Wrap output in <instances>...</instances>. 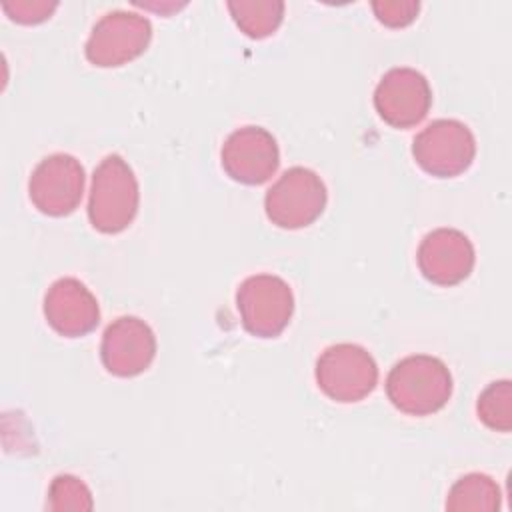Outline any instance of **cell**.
Returning a JSON list of instances; mask_svg holds the SVG:
<instances>
[{
  "mask_svg": "<svg viewBox=\"0 0 512 512\" xmlns=\"http://www.w3.org/2000/svg\"><path fill=\"white\" fill-rule=\"evenodd\" d=\"M322 178L304 166L288 168L266 192L264 210L272 224L288 230L310 226L326 208Z\"/></svg>",
  "mask_w": 512,
  "mask_h": 512,
  "instance_id": "3",
  "label": "cell"
},
{
  "mask_svg": "<svg viewBox=\"0 0 512 512\" xmlns=\"http://www.w3.org/2000/svg\"><path fill=\"white\" fill-rule=\"evenodd\" d=\"M418 268L422 276L438 286H454L470 276L474 268V246L456 228H436L418 246Z\"/></svg>",
  "mask_w": 512,
  "mask_h": 512,
  "instance_id": "12",
  "label": "cell"
},
{
  "mask_svg": "<svg viewBox=\"0 0 512 512\" xmlns=\"http://www.w3.org/2000/svg\"><path fill=\"white\" fill-rule=\"evenodd\" d=\"M150 38L152 24L146 16L112 10L92 26L84 52L94 66L114 68L138 58L148 48Z\"/></svg>",
  "mask_w": 512,
  "mask_h": 512,
  "instance_id": "7",
  "label": "cell"
},
{
  "mask_svg": "<svg viewBox=\"0 0 512 512\" xmlns=\"http://www.w3.org/2000/svg\"><path fill=\"white\" fill-rule=\"evenodd\" d=\"M44 316L60 336L78 338L96 328L100 308L96 296L80 280L66 276L46 290Z\"/></svg>",
  "mask_w": 512,
  "mask_h": 512,
  "instance_id": "13",
  "label": "cell"
},
{
  "mask_svg": "<svg viewBox=\"0 0 512 512\" xmlns=\"http://www.w3.org/2000/svg\"><path fill=\"white\" fill-rule=\"evenodd\" d=\"M448 510L492 512L500 508V488L486 474H466L454 482L446 500Z\"/></svg>",
  "mask_w": 512,
  "mask_h": 512,
  "instance_id": "14",
  "label": "cell"
},
{
  "mask_svg": "<svg viewBox=\"0 0 512 512\" xmlns=\"http://www.w3.org/2000/svg\"><path fill=\"white\" fill-rule=\"evenodd\" d=\"M228 10L232 12L234 22L246 36L266 38L280 26L284 16V2L242 0V2H228Z\"/></svg>",
  "mask_w": 512,
  "mask_h": 512,
  "instance_id": "15",
  "label": "cell"
},
{
  "mask_svg": "<svg viewBox=\"0 0 512 512\" xmlns=\"http://www.w3.org/2000/svg\"><path fill=\"white\" fill-rule=\"evenodd\" d=\"M412 156L424 172L436 178H452L470 168L476 156V140L460 120L440 118L416 134Z\"/></svg>",
  "mask_w": 512,
  "mask_h": 512,
  "instance_id": "5",
  "label": "cell"
},
{
  "mask_svg": "<svg viewBox=\"0 0 512 512\" xmlns=\"http://www.w3.org/2000/svg\"><path fill=\"white\" fill-rule=\"evenodd\" d=\"M224 172L242 184L256 186L266 182L278 168L280 150L276 138L260 126L234 130L220 152Z\"/></svg>",
  "mask_w": 512,
  "mask_h": 512,
  "instance_id": "10",
  "label": "cell"
},
{
  "mask_svg": "<svg viewBox=\"0 0 512 512\" xmlns=\"http://www.w3.org/2000/svg\"><path fill=\"white\" fill-rule=\"evenodd\" d=\"M316 382L318 388L336 402H358L376 388L378 366L366 348L340 342L320 354L316 362Z\"/></svg>",
  "mask_w": 512,
  "mask_h": 512,
  "instance_id": "4",
  "label": "cell"
},
{
  "mask_svg": "<svg viewBox=\"0 0 512 512\" xmlns=\"http://www.w3.org/2000/svg\"><path fill=\"white\" fill-rule=\"evenodd\" d=\"M156 356V336L152 328L136 316L116 318L102 336L100 358L104 368L120 378L144 372Z\"/></svg>",
  "mask_w": 512,
  "mask_h": 512,
  "instance_id": "11",
  "label": "cell"
},
{
  "mask_svg": "<svg viewBox=\"0 0 512 512\" xmlns=\"http://www.w3.org/2000/svg\"><path fill=\"white\" fill-rule=\"evenodd\" d=\"M46 506L50 510H90L92 508V494L88 486L72 476V474H60L52 480L48 488V502Z\"/></svg>",
  "mask_w": 512,
  "mask_h": 512,
  "instance_id": "17",
  "label": "cell"
},
{
  "mask_svg": "<svg viewBox=\"0 0 512 512\" xmlns=\"http://www.w3.org/2000/svg\"><path fill=\"white\" fill-rule=\"evenodd\" d=\"M478 418L496 432H510L512 428V386L510 380L488 384L478 396Z\"/></svg>",
  "mask_w": 512,
  "mask_h": 512,
  "instance_id": "16",
  "label": "cell"
},
{
  "mask_svg": "<svg viewBox=\"0 0 512 512\" xmlns=\"http://www.w3.org/2000/svg\"><path fill=\"white\" fill-rule=\"evenodd\" d=\"M236 306L242 326L250 334L258 338H274L292 318L294 294L280 276L254 274L240 284Z\"/></svg>",
  "mask_w": 512,
  "mask_h": 512,
  "instance_id": "6",
  "label": "cell"
},
{
  "mask_svg": "<svg viewBox=\"0 0 512 512\" xmlns=\"http://www.w3.org/2000/svg\"><path fill=\"white\" fill-rule=\"evenodd\" d=\"M372 10L376 12V18L392 28H400L410 24L418 10L420 4L414 0H392V2H372Z\"/></svg>",
  "mask_w": 512,
  "mask_h": 512,
  "instance_id": "18",
  "label": "cell"
},
{
  "mask_svg": "<svg viewBox=\"0 0 512 512\" xmlns=\"http://www.w3.org/2000/svg\"><path fill=\"white\" fill-rule=\"evenodd\" d=\"M84 180V168L74 156L50 154L32 170L28 196L42 214L66 216L80 204Z\"/></svg>",
  "mask_w": 512,
  "mask_h": 512,
  "instance_id": "8",
  "label": "cell"
},
{
  "mask_svg": "<svg viewBox=\"0 0 512 512\" xmlns=\"http://www.w3.org/2000/svg\"><path fill=\"white\" fill-rule=\"evenodd\" d=\"M56 2H44V0H18V2H4L2 8L6 14H10L12 20L20 24H38L56 10Z\"/></svg>",
  "mask_w": 512,
  "mask_h": 512,
  "instance_id": "19",
  "label": "cell"
},
{
  "mask_svg": "<svg viewBox=\"0 0 512 512\" xmlns=\"http://www.w3.org/2000/svg\"><path fill=\"white\" fill-rule=\"evenodd\" d=\"M432 104V90L426 76L414 68L388 70L374 90L378 116L394 128H410L422 122Z\"/></svg>",
  "mask_w": 512,
  "mask_h": 512,
  "instance_id": "9",
  "label": "cell"
},
{
  "mask_svg": "<svg viewBox=\"0 0 512 512\" xmlns=\"http://www.w3.org/2000/svg\"><path fill=\"white\" fill-rule=\"evenodd\" d=\"M386 394L400 412L426 416L438 412L450 400L452 376L448 366L436 356H406L390 368Z\"/></svg>",
  "mask_w": 512,
  "mask_h": 512,
  "instance_id": "1",
  "label": "cell"
},
{
  "mask_svg": "<svg viewBox=\"0 0 512 512\" xmlns=\"http://www.w3.org/2000/svg\"><path fill=\"white\" fill-rule=\"evenodd\" d=\"M138 180L128 162L118 154H108L92 174L88 218L104 234L126 230L138 212Z\"/></svg>",
  "mask_w": 512,
  "mask_h": 512,
  "instance_id": "2",
  "label": "cell"
}]
</instances>
